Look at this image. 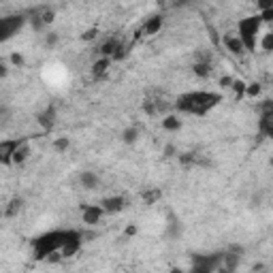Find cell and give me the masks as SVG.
<instances>
[{
    "instance_id": "obj_7",
    "label": "cell",
    "mask_w": 273,
    "mask_h": 273,
    "mask_svg": "<svg viewBox=\"0 0 273 273\" xmlns=\"http://www.w3.org/2000/svg\"><path fill=\"white\" fill-rule=\"evenodd\" d=\"M102 216H105V212H102L100 205H82V220L86 226H96Z\"/></svg>"
},
{
    "instance_id": "obj_18",
    "label": "cell",
    "mask_w": 273,
    "mask_h": 273,
    "mask_svg": "<svg viewBox=\"0 0 273 273\" xmlns=\"http://www.w3.org/2000/svg\"><path fill=\"white\" fill-rule=\"evenodd\" d=\"M160 198H162V190L160 188H148V190L141 192V200L146 205H156Z\"/></svg>"
},
{
    "instance_id": "obj_23",
    "label": "cell",
    "mask_w": 273,
    "mask_h": 273,
    "mask_svg": "<svg viewBox=\"0 0 273 273\" xmlns=\"http://www.w3.org/2000/svg\"><path fill=\"white\" fill-rule=\"evenodd\" d=\"M246 86H248V82H246V79H232V86H230V90L235 92V98H237V100H242L244 96H246Z\"/></svg>"
},
{
    "instance_id": "obj_13",
    "label": "cell",
    "mask_w": 273,
    "mask_h": 273,
    "mask_svg": "<svg viewBox=\"0 0 273 273\" xmlns=\"http://www.w3.org/2000/svg\"><path fill=\"white\" fill-rule=\"evenodd\" d=\"M120 45V38L118 36H111V38H105L100 45H98V52L100 54V58H111V56L116 54V47Z\"/></svg>"
},
{
    "instance_id": "obj_38",
    "label": "cell",
    "mask_w": 273,
    "mask_h": 273,
    "mask_svg": "<svg viewBox=\"0 0 273 273\" xmlns=\"http://www.w3.org/2000/svg\"><path fill=\"white\" fill-rule=\"evenodd\" d=\"M164 152H166V156H175V152H178V150H175V146H166Z\"/></svg>"
},
{
    "instance_id": "obj_19",
    "label": "cell",
    "mask_w": 273,
    "mask_h": 273,
    "mask_svg": "<svg viewBox=\"0 0 273 273\" xmlns=\"http://www.w3.org/2000/svg\"><path fill=\"white\" fill-rule=\"evenodd\" d=\"M139 128L136 126H126L124 130H122V141L126 143V146H134L136 141H139Z\"/></svg>"
},
{
    "instance_id": "obj_34",
    "label": "cell",
    "mask_w": 273,
    "mask_h": 273,
    "mask_svg": "<svg viewBox=\"0 0 273 273\" xmlns=\"http://www.w3.org/2000/svg\"><path fill=\"white\" fill-rule=\"evenodd\" d=\"M45 260H50V262H60L62 260V256H60V252H54V254H50Z\"/></svg>"
},
{
    "instance_id": "obj_26",
    "label": "cell",
    "mask_w": 273,
    "mask_h": 273,
    "mask_svg": "<svg viewBox=\"0 0 273 273\" xmlns=\"http://www.w3.org/2000/svg\"><path fill=\"white\" fill-rule=\"evenodd\" d=\"M128 50H130V47H128L126 43L120 41V45L116 47V54L111 56V62H120V60H124L126 56H128Z\"/></svg>"
},
{
    "instance_id": "obj_12",
    "label": "cell",
    "mask_w": 273,
    "mask_h": 273,
    "mask_svg": "<svg viewBox=\"0 0 273 273\" xmlns=\"http://www.w3.org/2000/svg\"><path fill=\"white\" fill-rule=\"evenodd\" d=\"M222 43H224V47L232 54V56H242V54H246V47H244V43L237 38V34H226L222 38Z\"/></svg>"
},
{
    "instance_id": "obj_29",
    "label": "cell",
    "mask_w": 273,
    "mask_h": 273,
    "mask_svg": "<svg viewBox=\"0 0 273 273\" xmlns=\"http://www.w3.org/2000/svg\"><path fill=\"white\" fill-rule=\"evenodd\" d=\"M58 41H60L58 32H47V34H45V45L47 47H56V45H58Z\"/></svg>"
},
{
    "instance_id": "obj_40",
    "label": "cell",
    "mask_w": 273,
    "mask_h": 273,
    "mask_svg": "<svg viewBox=\"0 0 273 273\" xmlns=\"http://www.w3.org/2000/svg\"><path fill=\"white\" fill-rule=\"evenodd\" d=\"M168 273H184V269H180V267H171V271Z\"/></svg>"
},
{
    "instance_id": "obj_24",
    "label": "cell",
    "mask_w": 273,
    "mask_h": 273,
    "mask_svg": "<svg viewBox=\"0 0 273 273\" xmlns=\"http://www.w3.org/2000/svg\"><path fill=\"white\" fill-rule=\"evenodd\" d=\"M54 150L58 152V154H62V152H68V148H70V139L68 136H58V139H54Z\"/></svg>"
},
{
    "instance_id": "obj_4",
    "label": "cell",
    "mask_w": 273,
    "mask_h": 273,
    "mask_svg": "<svg viewBox=\"0 0 273 273\" xmlns=\"http://www.w3.org/2000/svg\"><path fill=\"white\" fill-rule=\"evenodd\" d=\"M220 264H222V252L194 254L188 273H216V269H218Z\"/></svg>"
},
{
    "instance_id": "obj_16",
    "label": "cell",
    "mask_w": 273,
    "mask_h": 273,
    "mask_svg": "<svg viewBox=\"0 0 273 273\" xmlns=\"http://www.w3.org/2000/svg\"><path fill=\"white\" fill-rule=\"evenodd\" d=\"M111 66V58H98L94 64H92V75L94 79H102L107 75V70Z\"/></svg>"
},
{
    "instance_id": "obj_3",
    "label": "cell",
    "mask_w": 273,
    "mask_h": 273,
    "mask_svg": "<svg viewBox=\"0 0 273 273\" xmlns=\"http://www.w3.org/2000/svg\"><path fill=\"white\" fill-rule=\"evenodd\" d=\"M260 28H262V22L258 18V13L239 20L237 38L244 43L246 52H256V47H258V38H260Z\"/></svg>"
},
{
    "instance_id": "obj_6",
    "label": "cell",
    "mask_w": 273,
    "mask_h": 273,
    "mask_svg": "<svg viewBox=\"0 0 273 273\" xmlns=\"http://www.w3.org/2000/svg\"><path fill=\"white\" fill-rule=\"evenodd\" d=\"M24 139H2L0 141V164L11 166V158L15 154V150L22 146Z\"/></svg>"
},
{
    "instance_id": "obj_41",
    "label": "cell",
    "mask_w": 273,
    "mask_h": 273,
    "mask_svg": "<svg viewBox=\"0 0 273 273\" xmlns=\"http://www.w3.org/2000/svg\"><path fill=\"white\" fill-rule=\"evenodd\" d=\"M2 218H4V212H2V210H0V220H2Z\"/></svg>"
},
{
    "instance_id": "obj_11",
    "label": "cell",
    "mask_w": 273,
    "mask_h": 273,
    "mask_svg": "<svg viewBox=\"0 0 273 273\" xmlns=\"http://www.w3.org/2000/svg\"><path fill=\"white\" fill-rule=\"evenodd\" d=\"M28 158H30V143L24 139L22 146L15 150V154H13V158H11V166H22Z\"/></svg>"
},
{
    "instance_id": "obj_9",
    "label": "cell",
    "mask_w": 273,
    "mask_h": 273,
    "mask_svg": "<svg viewBox=\"0 0 273 273\" xmlns=\"http://www.w3.org/2000/svg\"><path fill=\"white\" fill-rule=\"evenodd\" d=\"M102 207V212L105 214H120L126 207V198L120 196V194H114V196H105L98 203Z\"/></svg>"
},
{
    "instance_id": "obj_39",
    "label": "cell",
    "mask_w": 273,
    "mask_h": 273,
    "mask_svg": "<svg viewBox=\"0 0 273 273\" xmlns=\"http://www.w3.org/2000/svg\"><path fill=\"white\" fill-rule=\"evenodd\" d=\"M4 116H9V107H6V105H0V118H4Z\"/></svg>"
},
{
    "instance_id": "obj_30",
    "label": "cell",
    "mask_w": 273,
    "mask_h": 273,
    "mask_svg": "<svg viewBox=\"0 0 273 273\" xmlns=\"http://www.w3.org/2000/svg\"><path fill=\"white\" fill-rule=\"evenodd\" d=\"M96 36H98V28H88V30H84L82 41H94Z\"/></svg>"
},
{
    "instance_id": "obj_21",
    "label": "cell",
    "mask_w": 273,
    "mask_h": 273,
    "mask_svg": "<svg viewBox=\"0 0 273 273\" xmlns=\"http://www.w3.org/2000/svg\"><path fill=\"white\" fill-rule=\"evenodd\" d=\"M192 70H194V75L196 77H210L212 75V62H194V66H192Z\"/></svg>"
},
{
    "instance_id": "obj_25",
    "label": "cell",
    "mask_w": 273,
    "mask_h": 273,
    "mask_svg": "<svg viewBox=\"0 0 273 273\" xmlns=\"http://www.w3.org/2000/svg\"><path fill=\"white\" fill-rule=\"evenodd\" d=\"M262 94V86L258 82H252L246 86V96L248 98H258V96Z\"/></svg>"
},
{
    "instance_id": "obj_10",
    "label": "cell",
    "mask_w": 273,
    "mask_h": 273,
    "mask_svg": "<svg viewBox=\"0 0 273 273\" xmlns=\"http://www.w3.org/2000/svg\"><path fill=\"white\" fill-rule=\"evenodd\" d=\"M162 26H164L162 15H152V18H148L146 24L141 26V32H143V36H154V34H158V32L162 30Z\"/></svg>"
},
{
    "instance_id": "obj_28",
    "label": "cell",
    "mask_w": 273,
    "mask_h": 273,
    "mask_svg": "<svg viewBox=\"0 0 273 273\" xmlns=\"http://www.w3.org/2000/svg\"><path fill=\"white\" fill-rule=\"evenodd\" d=\"M194 162H196V154H192V152L180 154V164H182V166H192Z\"/></svg>"
},
{
    "instance_id": "obj_31",
    "label": "cell",
    "mask_w": 273,
    "mask_h": 273,
    "mask_svg": "<svg viewBox=\"0 0 273 273\" xmlns=\"http://www.w3.org/2000/svg\"><path fill=\"white\" fill-rule=\"evenodd\" d=\"M9 60H11L13 66H24V64H26V60H24V56H22L20 52H13Z\"/></svg>"
},
{
    "instance_id": "obj_35",
    "label": "cell",
    "mask_w": 273,
    "mask_h": 273,
    "mask_svg": "<svg viewBox=\"0 0 273 273\" xmlns=\"http://www.w3.org/2000/svg\"><path fill=\"white\" fill-rule=\"evenodd\" d=\"M252 271H254V273H264V271H267V267H264L262 262H256L254 267H252Z\"/></svg>"
},
{
    "instance_id": "obj_14",
    "label": "cell",
    "mask_w": 273,
    "mask_h": 273,
    "mask_svg": "<svg viewBox=\"0 0 273 273\" xmlns=\"http://www.w3.org/2000/svg\"><path fill=\"white\" fill-rule=\"evenodd\" d=\"M79 184H82L86 190H96L98 188V184H100V178L94 171H84L82 175H79Z\"/></svg>"
},
{
    "instance_id": "obj_15",
    "label": "cell",
    "mask_w": 273,
    "mask_h": 273,
    "mask_svg": "<svg viewBox=\"0 0 273 273\" xmlns=\"http://www.w3.org/2000/svg\"><path fill=\"white\" fill-rule=\"evenodd\" d=\"M24 210V198L22 196H13L9 203H6V207H4V218H15L20 212Z\"/></svg>"
},
{
    "instance_id": "obj_5",
    "label": "cell",
    "mask_w": 273,
    "mask_h": 273,
    "mask_svg": "<svg viewBox=\"0 0 273 273\" xmlns=\"http://www.w3.org/2000/svg\"><path fill=\"white\" fill-rule=\"evenodd\" d=\"M24 24H26L24 15H4V18H0V43L13 38L24 28Z\"/></svg>"
},
{
    "instance_id": "obj_2",
    "label": "cell",
    "mask_w": 273,
    "mask_h": 273,
    "mask_svg": "<svg viewBox=\"0 0 273 273\" xmlns=\"http://www.w3.org/2000/svg\"><path fill=\"white\" fill-rule=\"evenodd\" d=\"M75 228H56V230H47L43 235H38L36 239H32V250H34V258L36 260H45L50 254L60 252V248L66 244V239L73 235Z\"/></svg>"
},
{
    "instance_id": "obj_33",
    "label": "cell",
    "mask_w": 273,
    "mask_h": 273,
    "mask_svg": "<svg viewBox=\"0 0 273 273\" xmlns=\"http://www.w3.org/2000/svg\"><path fill=\"white\" fill-rule=\"evenodd\" d=\"M232 79H235V77H230V75H224V77H220V88H222V90H226V88H230V86H232Z\"/></svg>"
},
{
    "instance_id": "obj_37",
    "label": "cell",
    "mask_w": 273,
    "mask_h": 273,
    "mask_svg": "<svg viewBox=\"0 0 273 273\" xmlns=\"http://www.w3.org/2000/svg\"><path fill=\"white\" fill-rule=\"evenodd\" d=\"M216 273H235L232 269H228V267H224V264H220L218 269H216Z\"/></svg>"
},
{
    "instance_id": "obj_20",
    "label": "cell",
    "mask_w": 273,
    "mask_h": 273,
    "mask_svg": "<svg viewBox=\"0 0 273 273\" xmlns=\"http://www.w3.org/2000/svg\"><path fill=\"white\" fill-rule=\"evenodd\" d=\"M182 120L178 118V116H164V120H162V128L166 132H178V130H182Z\"/></svg>"
},
{
    "instance_id": "obj_8",
    "label": "cell",
    "mask_w": 273,
    "mask_h": 273,
    "mask_svg": "<svg viewBox=\"0 0 273 273\" xmlns=\"http://www.w3.org/2000/svg\"><path fill=\"white\" fill-rule=\"evenodd\" d=\"M56 118H58V111H56V107L47 105L43 111H38V114H36V124L41 126L45 132H52V128L56 126Z\"/></svg>"
},
{
    "instance_id": "obj_32",
    "label": "cell",
    "mask_w": 273,
    "mask_h": 273,
    "mask_svg": "<svg viewBox=\"0 0 273 273\" xmlns=\"http://www.w3.org/2000/svg\"><path fill=\"white\" fill-rule=\"evenodd\" d=\"M136 232H139V228H136V224H128V226L124 228V237H136Z\"/></svg>"
},
{
    "instance_id": "obj_36",
    "label": "cell",
    "mask_w": 273,
    "mask_h": 273,
    "mask_svg": "<svg viewBox=\"0 0 273 273\" xmlns=\"http://www.w3.org/2000/svg\"><path fill=\"white\" fill-rule=\"evenodd\" d=\"M6 75H9V66H6V64H2V62H0V79H4Z\"/></svg>"
},
{
    "instance_id": "obj_1",
    "label": "cell",
    "mask_w": 273,
    "mask_h": 273,
    "mask_svg": "<svg viewBox=\"0 0 273 273\" xmlns=\"http://www.w3.org/2000/svg\"><path fill=\"white\" fill-rule=\"evenodd\" d=\"M222 102L220 92H210V90H192L184 92L175 98V109L186 116H207L212 109H216Z\"/></svg>"
},
{
    "instance_id": "obj_42",
    "label": "cell",
    "mask_w": 273,
    "mask_h": 273,
    "mask_svg": "<svg viewBox=\"0 0 273 273\" xmlns=\"http://www.w3.org/2000/svg\"><path fill=\"white\" fill-rule=\"evenodd\" d=\"M124 273H130V271H124Z\"/></svg>"
},
{
    "instance_id": "obj_17",
    "label": "cell",
    "mask_w": 273,
    "mask_h": 273,
    "mask_svg": "<svg viewBox=\"0 0 273 273\" xmlns=\"http://www.w3.org/2000/svg\"><path fill=\"white\" fill-rule=\"evenodd\" d=\"M258 132L264 139L273 136V116H260L258 118Z\"/></svg>"
},
{
    "instance_id": "obj_27",
    "label": "cell",
    "mask_w": 273,
    "mask_h": 273,
    "mask_svg": "<svg viewBox=\"0 0 273 273\" xmlns=\"http://www.w3.org/2000/svg\"><path fill=\"white\" fill-rule=\"evenodd\" d=\"M38 15H41L45 28L50 26V24H54V20H56V11L54 9H38Z\"/></svg>"
},
{
    "instance_id": "obj_22",
    "label": "cell",
    "mask_w": 273,
    "mask_h": 273,
    "mask_svg": "<svg viewBox=\"0 0 273 273\" xmlns=\"http://www.w3.org/2000/svg\"><path fill=\"white\" fill-rule=\"evenodd\" d=\"M258 47H260L264 54L273 52V32H271V30H267V32H264V34L258 38Z\"/></svg>"
}]
</instances>
